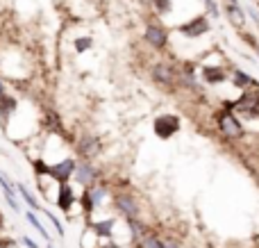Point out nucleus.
Returning <instances> with one entry per match:
<instances>
[{
    "mask_svg": "<svg viewBox=\"0 0 259 248\" xmlns=\"http://www.w3.org/2000/svg\"><path fill=\"white\" fill-rule=\"evenodd\" d=\"M216 126H219V132L228 139H241L243 137V123L239 121L237 112L232 109V100H223L221 109L216 112Z\"/></svg>",
    "mask_w": 259,
    "mask_h": 248,
    "instance_id": "obj_1",
    "label": "nucleus"
},
{
    "mask_svg": "<svg viewBox=\"0 0 259 248\" xmlns=\"http://www.w3.org/2000/svg\"><path fill=\"white\" fill-rule=\"evenodd\" d=\"M232 109L246 118H259V87L246 89L237 100H232Z\"/></svg>",
    "mask_w": 259,
    "mask_h": 248,
    "instance_id": "obj_2",
    "label": "nucleus"
},
{
    "mask_svg": "<svg viewBox=\"0 0 259 248\" xmlns=\"http://www.w3.org/2000/svg\"><path fill=\"white\" fill-rule=\"evenodd\" d=\"M143 41L155 50H164L168 46V27L161 21H148L143 27Z\"/></svg>",
    "mask_w": 259,
    "mask_h": 248,
    "instance_id": "obj_3",
    "label": "nucleus"
},
{
    "mask_svg": "<svg viewBox=\"0 0 259 248\" xmlns=\"http://www.w3.org/2000/svg\"><path fill=\"white\" fill-rule=\"evenodd\" d=\"M180 128H182V118H180L178 114H159V116H155V121H152V132L164 141L178 135Z\"/></svg>",
    "mask_w": 259,
    "mask_h": 248,
    "instance_id": "obj_4",
    "label": "nucleus"
},
{
    "mask_svg": "<svg viewBox=\"0 0 259 248\" xmlns=\"http://www.w3.org/2000/svg\"><path fill=\"white\" fill-rule=\"evenodd\" d=\"M178 32L184 34L187 39H200L202 34L211 32V21L207 14H200V16H193L191 21H187V23H180Z\"/></svg>",
    "mask_w": 259,
    "mask_h": 248,
    "instance_id": "obj_5",
    "label": "nucleus"
},
{
    "mask_svg": "<svg viewBox=\"0 0 259 248\" xmlns=\"http://www.w3.org/2000/svg\"><path fill=\"white\" fill-rule=\"evenodd\" d=\"M150 77H152V82H157L159 87H168L170 89V87L178 82V71H175V66L170 62L161 59V62H157L155 66H152Z\"/></svg>",
    "mask_w": 259,
    "mask_h": 248,
    "instance_id": "obj_6",
    "label": "nucleus"
},
{
    "mask_svg": "<svg viewBox=\"0 0 259 248\" xmlns=\"http://www.w3.org/2000/svg\"><path fill=\"white\" fill-rule=\"evenodd\" d=\"M200 80L207 82V85H223V82L230 80V75H228V71H225L221 64H202Z\"/></svg>",
    "mask_w": 259,
    "mask_h": 248,
    "instance_id": "obj_7",
    "label": "nucleus"
},
{
    "mask_svg": "<svg viewBox=\"0 0 259 248\" xmlns=\"http://www.w3.org/2000/svg\"><path fill=\"white\" fill-rule=\"evenodd\" d=\"M73 171H75V159H64V162H57L53 167H48V178H53L55 182H68L73 178Z\"/></svg>",
    "mask_w": 259,
    "mask_h": 248,
    "instance_id": "obj_8",
    "label": "nucleus"
},
{
    "mask_svg": "<svg viewBox=\"0 0 259 248\" xmlns=\"http://www.w3.org/2000/svg\"><path fill=\"white\" fill-rule=\"evenodd\" d=\"M73 176H75V182H80L82 187H89V185H94V180H96V169H94V164L89 162V159H80V162H75V171H73Z\"/></svg>",
    "mask_w": 259,
    "mask_h": 248,
    "instance_id": "obj_9",
    "label": "nucleus"
},
{
    "mask_svg": "<svg viewBox=\"0 0 259 248\" xmlns=\"http://www.w3.org/2000/svg\"><path fill=\"white\" fill-rule=\"evenodd\" d=\"M223 14H225V18L237 27V30H241V27L246 25V12H243V7L239 3H225L223 5Z\"/></svg>",
    "mask_w": 259,
    "mask_h": 248,
    "instance_id": "obj_10",
    "label": "nucleus"
},
{
    "mask_svg": "<svg viewBox=\"0 0 259 248\" xmlns=\"http://www.w3.org/2000/svg\"><path fill=\"white\" fill-rule=\"evenodd\" d=\"M77 153H80L82 159H89V157H94V155H98V153H100V141H98V137L84 135L80 141H77Z\"/></svg>",
    "mask_w": 259,
    "mask_h": 248,
    "instance_id": "obj_11",
    "label": "nucleus"
},
{
    "mask_svg": "<svg viewBox=\"0 0 259 248\" xmlns=\"http://www.w3.org/2000/svg\"><path fill=\"white\" fill-rule=\"evenodd\" d=\"M75 205V191L68 182H62L57 189V208L62 212H71V208Z\"/></svg>",
    "mask_w": 259,
    "mask_h": 248,
    "instance_id": "obj_12",
    "label": "nucleus"
},
{
    "mask_svg": "<svg viewBox=\"0 0 259 248\" xmlns=\"http://www.w3.org/2000/svg\"><path fill=\"white\" fill-rule=\"evenodd\" d=\"M230 82H232L237 89L246 91V89H255V87H259V82L255 80V77L250 75V73L241 71V68H234L232 75H230Z\"/></svg>",
    "mask_w": 259,
    "mask_h": 248,
    "instance_id": "obj_13",
    "label": "nucleus"
},
{
    "mask_svg": "<svg viewBox=\"0 0 259 248\" xmlns=\"http://www.w3.org/2000/svg\"><path fill=\"white\" fill-rule=\"evenodd\" d=\"M114 203H116V208L121 210L123 214H125L127 219H134L139 214V205H137V200L132 198V196H127V194H118L116 198H114Z\"/></svg>",
    "mask_w": 259,
    "mask_h": 248,
    "instance_id": "obj_14",
    "label": "nucleus"
},
{
    "mask_svg": "<svg viewBox=\"0 0 259 248\" xmlns=\"http://www.w3.org/2000/svg\"><path fill=\"white\" fill-rule=\"evenodd\" d=\"M16 109H18V98H16V96H12V94H3V96H0V116H3L5 123H7L9 118L16 114Z\"/></svg>",
    "mask_w": 259,
    "mask_h": 248,
    "instance_id": "obj_15",
    "label": "nucleus"
},
{
    "mask_svg": "<svg viewBox=\"0 0 259 248\" xmlns=\"http://www.w3.org/2000/svg\"><path fill=\"white\" fill-rule=\"evenodd\" d=\"M114 219H105V221H94L91 223V230H94V235L98 237V239H109L114 232Z\"/></svg>",
    "mask_w": 259,
    "mask_h": 248,
    "instance_id": "obj_16",
    "label": "nucleus"
},
{
    "mask_svg": "<svg viewBox=\"0 0 259 248\" xmlns=\"http://www.w3.org/2000/svg\"><path fill=\"white\" fill-rule=\"evenodd\" d=\"M16 191H18V194H21V198L25 200V205H30V208L34 210V212H36V210H41L39 200H36L34 196H32L30 191H27V187H25V185H16Z\"/></svg>",
    "mask_w": 259,
    "mask_h": 248,
    "instance_id": "obj_17",
    "label": "nucleus"
},
{
    "mask_svg": "<svg viewBox=\"0 0 259 248\" xmlns=\"http://www.w3.org/2000/svg\"><path fill=\"white\" fill-rule=\"evenodd\" d=\"M150 5L159 16H168L173 12V0H150Z\"/></svg>",
    "mask_w": 259,
    "mask_h": 248,
    "instance_id": "obj_18",
    "label": "nucleus"
},
{
    "mask_svg": "<svg viewBox=\"0 0 259 248\" xmlns=\"http://www.w3.org/2000/svg\"><path fill=\"white\" fill-rule=\"evenodd\" d=\"M25 217H27V221L32 223V228H34V230H39V235L44 237L46 241H48V239H50V235H48V230H46V228H44V223L39 221V217H36V214H34V210H32V212H27Z\"/></svg>",
    "mask_w": 259,
    "mask_h": 248,
    "instance_id": "obj_19",
    "label": "nucleus"
},
{
    "mask_svg": "<svg viewBox=\"0 0 259 248\" xmlns=\"http://www.w3.org/2000/svg\"><path fill=\"white\" fill-rule=\"evenodd\" d=\"M73 48H75V53H87V50L94 48V39L91 36H77L75 41H73Z\"/></svg>",
    "mask_w": 259,
    "mask_h": 248,
    "instance_id": "obj_20",
    "label": "nucleus"
},
{
    "mask_svg": "<svg viewBox=\"0 0 259 248\" xmlns=\"http://www.w3.org/2000/svg\"><path fill=\"white\" fill-rule=\"evenodd\" d=\"M80 203H82V210H84V214L89 217L91 212L96 210V205H94V198H91V189H84V194H82V198H80Z\"/></svg>",
    "mask_w": 259,
    "mask_h": 248,
    "instance_id": "obj_21",
    "label": "nucleus"
},
{
    "mask_svg": "<svg viewBox=\"0 0 259 248\" xmlns=\"http://www.w3.org/2000/svg\"><path fill=\"white\" fill-rule=\"evenodd\" d=\"M105 196H107V187L100 185V187H94V189H91V198H94V205H96V208L103 203Z\"/></svg>",
    "mask_w": 259,
    "mask_h": 248,
    "instance_id": "obj_22",
    "label": "nucleus"
},
{
    "mask_svg": "<svg viewBox=\"0 0 259 248\" xmlns=\"http://www.w3.org/2000/svg\"><path fill=\"white\" fill-rule=\"evenodd\" d=\"M241 39L246 41L248 46H250L252 53H255L257 57H259V41H257V36H255V34H250V32H241Z\"/></svg>",
    "mask_w": 259,
    "mask_h": 248,
    "instance_id": "obj_23",
    "label": "nucleus"
},
{
    "mask_svg": "<svg viewBox=\"0 0 259 248\" xmlns=\"http://www.w3.org/2000/svg\"><path fill=\"white\" fill-rule=\"evenodd\" d=\"M205 7H207V16H211V18L221 16V9H219V5H216V0H205Z\"/></svg>",
    "mask_w": 259,
    "mask_h": 248,
    "instance_id": "obj_24",
    "label": "nucleus"
},
{
    "mask_svg": "<svg viewBox=\"0 0 259 248\" xmlns=\"http://www.w3.org/2000/svg\"><path fill=\"white\" fill-rule=\"evenodd\" d=\"M141 246L143 248H161V239H157V237H143L141 239Z\"/></svg>",
    "mask_w": 259,
    "mask_h": 248,
    "instance_id": "obj_25",
    "label": "nucleus"
},
{
    "mask_svg": "<svg viewBox=\"0 0 259 248\" xmlns=\"http://www.w3.org/2000/svg\"><path fill=\"white\" fill-rule=\"evenodd\" d=\"M34 173H36V178L48 176V164H46L44 159H34Z\"/></svg>",
    "mask_w": 259,
    "mask_h": 248,
    "instance_id": "obj_26",
    "label": "nucleus"
},
{
    "mask_svg": "<svg viewBox=\"0 0 259 248\" xmlns=\"http://www.w3.org/2000/svg\"><path fill=\"white\" fill-rule=\"evenodd\" d=\"M46 214H48V219L53 221V226H55V230H57V235H62V237H64V228H62V223H59V219L55 217L53 212H46Z\"/></svg>",
    "mask_w": 259,
    "mask_h": 248,
    "instance_id": "obj_27",
    "label": "nucleus"
},
{
    "mask_svg": "<svg viewBox=\"0 0 259 248\" xmlns=\"http://www.w3.org/2000/svg\"><path fill=\"white\" fill-rule=\"evenodd\" d=\"M161 248H180V244L173 239H161Z\"/></svg>",
    "mask_w": 259,
    "mask_h": 248,
    "instance_id": "obj_28",
    "label": "nucleus"
},
{
    "mask_svg": "<svg viewBox=\"0 0 259 248\" xmlns=\"http://www.w3.org/2000/svg\"><path fill=\"white\" fill-rule=\"evenodd\" d=\"M21 244H23V246H27V248H39V244H36V241H32L30 237H23Z\"/></svg>",
    "mask_w": 259,
    "mask_h": 248,
    "instance_id": "obj_29",
    "label": "nucleus"
},
{
    "mask_svg": "<svg viewBox=\"0 0 259 248\" xmlns=\"http://www.w3.org/2000/svg\"><path fill=\"white\" fill-rule=\"evenodd\" d=\"M100 248H121V246H118L116 241H105V244L100 246Z\"/></svg>",
    "mask_w": 259,
    "mask_h": 248,
    "instance_id": "obj_30",
    "label": "nucleus"
},
{
    "mask_svg": "<svg viewBox=\"0 0 259 248\" xmlns=\"http://www.w3.org/2000/svg\"><path fill=\"white\" fill-rule=\"evenodd\" d=\"M5 94V85H3V80H0V96Z\"/></svg>",
    "mask_w": 259,
    "mask_h": 248,
    "instance_id": "obj_31",
    "label": "nucleus"
},
{
    "mask_svg": "<svg viewBox=\"0 0 259 248\" xmlns=\"http://www.w3.org/2000/svg\"><path fill=\"white\" fill-rule=\"evenodd\" d=\"M225 3H239V0H225Z\"/></svg>",
    "mask_w": 259,
    "mask_h": 248,
    "instance_id": "obj_32",
    "label": "nucleus"
}]
</instances>
